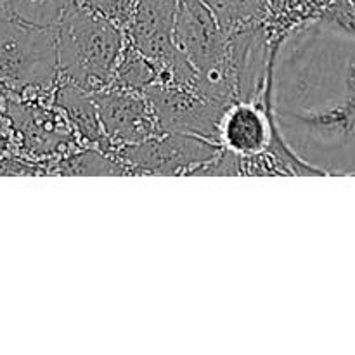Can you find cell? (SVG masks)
<instances>
[{
	"label": "cell",
	"mask_w": 355,
	"mask_h": 355,
	"mask_svg": "<svg viewBox=\"0 0 355 355\" xmlns=\"http://www.w3.org/2000/svg\"><path fill=\"white\" fill-rule=\"evenodd\" d=\"M227 33L266 23L269 0H203Z\"/></svg>",
	"instance_id": "30bf717a"
},
{
	"label": "cell",
	"mask_w": 355,
	"mask_h": 355,
	"mask_svg": "<svg viewBox=\"0 0 355 355\" xmlns=\"http://www.w3.org/2000/svg\"><path fill=\"white\" fill-rule=\"evenodd\" d=\"M80 0H9L7 12L23 23L54 28Z\"/></svg>",
	"instance_id": "7c38bea8"
},
{
	"label": "cell",
	"mask_w": 355,
	"mask_h": 355,
	"mask_svg": "<svg viewBox=\"0 0 355 355\" xmlns=\"http://www.w3.org/2000/svg\"><path fill=\"white\" fill-rule=\"evenodd\" d=\"M90 94L113 151L120 146L137 144L163 134L155 111L142 92L110 85Z\"/></svg>",
	"instance_id": "ba28073f"
},
{
	"label": "cell",
	"mask_w": 355,
	"mask_h": 355,
	"mask_svg": "<svg viewBox=\"0 0 355 355\" xmlns=\"http://www.w3.org/2000/svg\"><path fill=\"white\" fill-rule=\"evenodd\" d=\"M319 19L333 24L338 30L345 31L347 35L355 38V2L354 0H329L321 12L318 14Z\"/></svg>",
	"instance_id": "2e32d148"
},
{
	"label": "cell",
	"mask_w": 355,
	"mask_h": 355,
	"mask_svg": "<svg viewBox=\"0 0 355 355\" xmlns=\"http://www.w3.org/2000/svg\"><path fill=\"white\" fill-rule=\"evenodd\" d=\"M175 40L196 73L194 89L218 106L238 103L231 68V35L203 0H179Z\"/></svg>",
	"instance_id": "3957f363"
},
{
	"label": "cell",
	"mask_w": 355,
	"mask_h": 355,
	"mask_svg": "<svg viewBox=\"0 0 355 355\" xmlns=\"http://www.w3.org/2000/svg\"><path fill=\"white\" fill-rule=\"evenodd\" d=\"M58 73L55 26H33L0 10V80L45 87Z\"/></svg>",
	"instance_id": "5b68a950"
},
{
	"label": "cell",
	"mask_w": 355,
	"mask_h": 355,
	"mask_svg": "<svg viewBox=\"0 0 355 355\" xmlns=\"http://www.w3.org/2000/svg\"><path fill=\"white\" fill-rule=\"evenodd\" d=\"M7 3H9V0H0V10L7 12Z\"/></svg>",
	"instance_id": "e0dca14e"
},
{
	"label": "cell",
	"mask_w": 355,
	"mask_h": 355,
	"mask_svg": "<svg viewBox=\"0 0 355 355\" xmlns=\"http://www.w3.org/2000/svg\"><path fill=\"white\" fill-rule=\"evenodd\" d=\"M58 106H61L66 111L71 123L75 125L76 130L83 137L89 139L103 151L113 153V148H111L110 141L103 130V125H101L94 97L89 90L80 89L75 83L62 82V85L58 90Z\"/></svg>",
	"instance_id": "9c48e42d"
},
{
	"label": "cell",
	"mask_w": 355,
	"mask_h": 355,
	"mask_svg": "<svg viewBox=\"0 0 355 355\" xmlns=\"http://www.w3.org/2000/svg\"><path fill=\"white\" fill-rule=\"evenodd\" d=\"M329 0H269V24L274 38L283 35L295 24L318 17Z\"/></svg>",
	"instance_id": "4fadbf2b"
},
{
	"label": "cell",
	"mask_w": 355,
	"mask_h": 355,
	"mask_svg": "<svg viewBox=\"0 0 355 355\" xmlns=\"http://www.w3.org/2000/svg\"><path fill=\"white\" fill-rule=\"evenodd\" d=\"M55 42L64 82L97 92L113 83L128 38L123 28L78 2L55 24Z\"/></svg>",
	"instance_id": "7a4b0ae2"
},
{
	"label": "cell",
	"mask_w": 355,
	"mask_h": 355,
	"mask_svg": "<svg viewBox=\"0 0 355 355\" xmlns=\"http://www.w3.org/2000/svg\"><path fill=\"white\" fill-rule=\"evenodd\" d=\"M354 2H355V0H354Z\"/></svg>",
	"instance_id": "ac0fdd59"
},
{
	"label": "cell",
	"mask_w": 355,
	"mask_h": 355,
	"mask_svg": "<svg viewBox=\"0 0 355 355\" xmlns=\"http://www.w3.org/2000/svg\"><path fill=\"white\" fill-rule=\"evenodd\" d=\"M179 0H139L127 38L159 71V82L193 85L196 80L193 66L175 40Z\"/></svg>",
	"instance_id": "277c9868"
},
{
	"label": "cell",
	"mask_w": 355,
	"mask_h": 355,
	"mask_svg": "<svg viewBox=\"0 0 355 355\" xmlns=\"http://www.w3.org/2000/svg\"><path fill=\"white\" fill-rule=\"evenodd\" d=\"M80 2L127 31L139 0H80Z\"/></svg>",
	"instance_id": "9a60e30c"
},
{
	"label": "cell",
	"mask_w": 355,
	"mask_h": 355,
	"mask_svg": "<svg viewBox=\"0 0 355 355\" xmlns=\"http://www.w3.org/2000/svg\"><path fill=\"white\" fill-rule=\"evenodd\" d=\"M58 172L66 175H127L128 170L113 155L110 158L103 149H89L61 162Z\"/></svg>",
	"instance_id": "5bb4252c"
},
{
	"label": "cell",
	"mask_w": 355,
	"mask_h": 355,
	"mask_svg": "<svg viewBox=\"0 0 355 355\" xmlns=\"http://www.w3.org/2000/svg\"><path fill=\"white\" fill-rule=\"evenodd\" d=\"M263 101L300 162L355 175V38L319 17L274 38Z\"/></svg>",
	"instance_id": "6da1fadb"
},
{
	"label": "cell",
	"mask_w": 355,
	"mask_h": 355,
	"mask_svg": "<svg viewBox=\"0 0 355 355\" xmlns=\"http://www.w3.org/2000/svg\"><path fill=\"white\" fill-rule=\"evenodd\" d=\"M222 151L218 142L182 132H163L137 144L120 146L111 155L128 173L196 175Z\"/></svg>",
	"instance_id": "8992f818"
},
{
	"label": "cell",
	"mask_w": 355,
	"mask_h": 355,
	"mask_svg": "<svg viewBox=\"0 0 355 355\" xmlns=\"http://www.w3.org/2000/svg\"><path fill=\"white\" fill-rule=\"evenodd\" d=\"M159 82V71L156 66L137 51L130 42H127L120 62H118L114 80L111 85L123 87V89L144 92L153 83Z\"/></svg>",
	"instance_id": "8fae6325"
},
{
	"label": "cell",
	"mask_w": 355,
	"mask_h": 355,
	"mask_svg": "<svg viewBox=\"0 0 355 355\" xmlns=\"http://www.w3.org/2000/svg\"><path fill=\"white\" fill-rule=\"evenodd\" d=\"M163 132H182L218 142V125L227 107L211 103L193 85L156 82L142 92Z\"/></svg>",
	"instance_id": "52a82bcc"
}]
</instances>
